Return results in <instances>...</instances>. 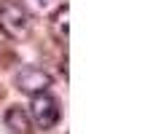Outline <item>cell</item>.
<instances>
[{
  "mask_svg": "<svg viewBox=\"0 0 161 134\" xmlns=\"http://www.w3.org/2000/svg\"><path fill=\"white\" fill-rule=\"evenodd\" d=\"M0 32L8 40H27L32 32V13L19 0H0Z\"/></svg>",
  "mask_w": 161,
  "mask_h": 134,
  "instance_id": "obj_1",
  "label": "cell"
},
{
  "mask_svg": "<svg viewBox=\"0 0 161 134\" xmlns=\"http://www.w3.org/2000/svg\"><path fill=\"white\" fill-rule=\"evenodd\" d=\"M30 115H32V123L40 129V131H48L59 123L62 118V105L59 99L48 91H40L32 97V105H30Z\"/></svg>",
  "mask_w": 161,
  "mask_h": 134,
  "instance_id": "obj_2",
  "label": "cell"
},
{
  "mask_svg": "<svg viewBox=\"0 0 161 134\" xmlns=\"http://www.w3.org/2000/svg\"><path fill=\"white\" fill-rule=\"evenodd\" d=\"M14 86H16L22 94L35 97V94H40V91H48L51 75H48L40 64H22V67L16 70V75H14Z\"/></svg>",
  "mask_w": 161,
  "mask_h": 134,
  "instance_id": "obj_3",
  "label": "cell"
},
{
  "mask_svg": "<svg viewBox=\"0 0 161 134\" xmlns=\"http://www.w3.org/2000/svg\"><path fill=\"white\" fill-rule=\"evenodd\" d=\"M3 129L6 134H35V123L24 107H8L3 115Z\"/></svg>",
  "mask_w": 161,
  "mask_h": 134,
  "instance_id": "obj_4",
  "label": "cell"
},
{
  "mask_svg": "<svg viewBox=\"0 0 161 134\" xmlns=\"http://www.w3.org/2000/svg\"><path fill=\"white\" fill-rule=\"evenodd\" d=\"M67 19H70V6L62 3L51 16V35L62 48H67Z\"/></svg>",
  "mask_w": 161,
  "mask_h": 134,
  "instance_id": "obj_5",
  "label": "cell"
},
{
  "mask_svg": "<svg viewBox=\"0 0 161 134\" xmlns=\"http://www.w3.org/2000/svg\"><path fill=\"white\" fill-rule=\"evenodd\" d=\"M24 3L30 6V11H35V13H43V11H46V8L54 3V0H24Z\"/></svg>",
  "mask_w": 161,
  "mask_h": 134,
  "instance_id": "obj_6",
  "label": "cell"
}]
</instances>
